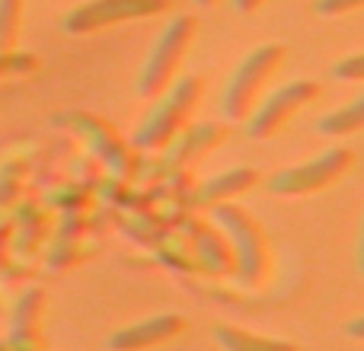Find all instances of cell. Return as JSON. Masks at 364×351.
<instances>
[{
	"label": "cell",
	"mask_w": 364,
	"mask_h": 351,
	"mask_svg": "<svg viewBox=\"0 0 364 351\" xmlns=\"http://www.w3.org/2000/svg\"><path fill=\"white\" fill-rule=\"evenodd\" d=\"M211 217L220 230L227 233L237 256V275L246 288H259L269 278L272 269V252H269V239H265L262 227L256 224L246 207L233 205V201H220L211 207Z\"/></svg>",
	"instance_id": "obj_1"
},
{
	"label": "cell",
	"mask_w": 364,
	"mask_h": 351,
	"mask_svg": "<svg viewBox=\"0 0 364 351\" xmlns=\"http://www.w3.org/2000/svg\"><path fill=\"white\" fill-rule=\"evenodd\" d=\"M201 93H205V80L198 74H186L176 83H170L157 96L160 102L151 109V115L134 131V147H141V151H164L182 128L188 125Z\"/></svg>",
	"instance_id": "obj_2"
},
{
	"label": "cell",
	"mask_w": 364,
	"mask_h": 351,
	"mask_svg": "<svg viewBox=\"0 0 364 351\" xmlns=\"http://www.w3.org/2000/svg\"><path fill=\"white\" fill-rule=\"evenodd\" d=\"M192 38H195V16H188V13H179V16H173L170 23L164 26V32H160V38L154 42L151 55H147L144 68H141V74H138V83H134L141 99H157V96L176 80L182 58L192 48Z\"/></svg>",
	"instance_id": "obj_3"
},
{
	"label": "cell",
	"mask_w": 364,
	"mask_h": 351,
	"mask_svg": "<svg viewBox=\"0 0 364 351\" xmlns=\"http://www.w3.org/2000/svg\"><path fill=\"white\" fill-rule=\"evenodd\" d=\"M284 55H288L284 45H259L240 61V68L227 80L224 96H220V109H224L227 122H246V115L256 109L259 93L269 83V77L282 68Z\"/></svg>",
	"instance_id": "obj_4"
},
{
	"label": "cell",
	"mask_w": 364,
	"mask_h": 351,
	"mask_svg": "<svg viewBox=\"0 0 364 351\" xmlns=\"http://www.w3.org/2000/svg\"><path fill=\"white\" fill-rule=\"evenodd\" d=\"M352 163H355V153L348 151V147H333V151L320 153V157L310 160V163L291 166V170H278L265 182V188H269L272 195H288V198H294V195H314V192L329 188L333 182H339L342 176L352 170Z\"/></svg>",
	"instance_id": "obj_5"
},
{
	"label": "cell",
	"mask_w": 364,
	"mask_h": 351,
	"mask_svg": "<svg viewBox=\"0 0 364 351\" xmlns=\"http://www.w3.org/2000/svg\"><path fill=\"white\" fill-rule=\"evenodd\" d=\"M166 10H170V0H87L74 6L61 26L68 36H87V32H102L132 19L160 16Z\"/></svg>",
	"instance_id": "obj_6"
},
{
	"label": "cell",
	"mask_w": 364,
	"mask_h": 351,
	"mask_svg": "<svg viewBox=\"0 0 364 351\" xmlns=\"http://www.w3.org/2000/svg\"><path fill=\"white\" fill-rule=\"evenodd\" d=\"M314 99H320V87L314 80H291L288 87H278L269 99H262V106H256L246 115V138L265 141L278 134L288 125L291 115H297Z\"/></svg>",
	"instance_id": "obj_7"
},
{
	"label": "cell",
	"mask_w": 364,
	"mask_h": 351,
	"mask_svg": "<svg viewBox=\"0 0 364 351\" xmlns=\"http://www.w3.org/2000/svg\"><path fill=\"white\" fill-rule=\"evenodd\" d=\"M70 125L83 141L90 144V151L109 166V173L115 179H132L134 176V157H132V147L122 141V134L115 131L109 122H102L100 115H90V112H74V115H61L55 119V125Z\"/></svg>",
	"instance_id": "obj_8"
},
{
	"label": "cell",
	"mask_w": 364,
	"mask_h": 351,
	"mask_svg": "<svg viewBox=\"0 0 364 351\" xmlns=\"http://www.w3.org/2000/svg\"><path fill=\"white\" fill-rule=\"evenodd\" d=\"M220 141H224V128L211 125V122H208V125H195V128H182L176 138L164 147L166 151L164 160L151 166L147 179H157V176H170V173L186 170L188 163H195V160L205 157L208 151H214Z\"/></svg>",
	"instance_id": "obj_9"
},
{
	"label": "cell",
	"mask_w": 364,
	"mask_h": 351,
	"mask_svg": "<svg viewBox=\"0 0 364 351\" xmlns=\"http://www.w3.org/2000/svg\"><path fill=\"white\" fill-rule=\"evenodd\" d=\"M186 329V320L176 313H160V316H151L144 323H134L128 329H119L106 339V348L109 351H144V348H154L160 342H170Z\"/></svg>",
	"instance_id": "obj_10"
},
{
	"label": "cell",
	"mask_w": 364,
	"mask_h": 351,
	"mask_svg": "<svg viewBox=\"0 0 364 351\" xmlns=\"http://www.w3.org/2000/svg\"><path fill=\"white\" fill-rule=\"evenodd\" d=\"M42 310H45L42 288H29L16 297L10 313V335H6V345L13 351H42V339H38Z\"/></svg>",
	"instance_id": "obj_11"
},
{
	"label": "cell",
	"mask_w": 364,
	"mask_h": 351,
	"mask_svg": "<svg viewBox=\"0 0 364 351\" xmlns=\"http://www.w3.org/2000/svg\"><path fill=\"white\" fill-rule=\"evenodd\" d=\"M195 246H198V259L201 269L211 271L214 278H230L237 275V256H233V246L224 233L211 230L205 224H195Z\"/></svg>",
	"instance_id": "obj_12"
},
{
	"label": "cell",
	"mask_w": 364,
	"mask_h": 351,
	"mask_svg": "<svg viewBox=\"0 0 364 351\" xmlns=\"http://www.w3.org/2000/svg\"><path fill=\"white\" fill-rule=\"evenodd\" d=\"M256 182H259V173L252 170V166H237V170H230V173H220V176H214V179L201 182V188L195 192L192 205L195 207H214V205H220V201L237 198L240 192L252 188Z\"/></svg>",
	"instance_id": "obj_13"
},
{
	"label": "cell",
	"mask_w": 364,
	"mask_h": 351,
	"mask_svg": "<svg viewBox=\"0 0 364 351\" xmlns=\"http://www.w3.org/2000/svg\"><path fill=\"white\" fill-rule=\"evenodd\" d=\"M214 342L224 351H297V345H291V342L265 339V335H252L233 326H214Z\"/></svg>",
	"instance_id": "obj_14"
},
{
	"label": "cell",
	"mask_w": 364,
	"mask_h": 351,
	"mask_svg": "<svg viewBox=\"0 0 364 351\" xmlns=\"http://www.w3.org/2000/svg\"><path fill=\"white\" fill-rule=\"evenodd\" d=\"M361 125H364V93L355 96L348 106L336 109V112H326L320 122H316L320 134H329V138L355 134V131H361Z\"/></svg>",
	"instance_id": "obj_15"
},
{
	"label": "cell",
	"mask_w": 364,
	"mask_h": 351,
	"mask_svg": "<svg viewBox=\"0 0 364 351\" xmlns=\"http://www.w3.org/2000/svg\"><path fill=\"white\" fill-rule=\"evenodd\" d=\"M23 19V0H0V55L13 51Z\"/></svg>",
	"instance_id": "obj_16"
},
{
	"label": "cell",
	"mask_w": 364,
	"mask_h": 351,
	"mask_svg": "<svg viewBox=\"0 0 364 351\" xmlns=\"http://www.w3.org/2000/svg\"><path fill=\"white\" fill-rule=\"evenodd\" d=\"M36 68H38V61L32 55H26V51H4L0 55V80L10 74H29Z\"/></svg>",
	"instance_id": "obj_17"
},
{
	"label": "cell",
	"mask_w": 364,
	"mask_h": 351,
	"mask_svg": "<svg viewBox=\"0 0 364 351\" xmlns=\"http://www.w3.org/2000/svg\"><path fill=\"white\" fill-rule=\"evenodd\" d=\"M364 0H316L314 10L320 13V16H342V13H352L358 10Z\"/></svg>",
	"instance_id": "obj_18"
},
{
	"label": "cell",
	"mask_w": 364,
	"mask_h": 351,
	"mask_svg": "<svg viewBox=\"0 0 364 351\" xmlns=\"http://www.w3.org/2000/svg\"><path fill=\"white\" fill-rule=\"evenodd\" d=\"M361 74H364V55H352L346 61L333 64V77H339V80H361Z\"/></svg>",
	"instance_id": "obj_19"
},
{
	"label": "cell",
	"mask_w": 364,
	"mask_h": 351,
	"mask_svg": "<svg viewBox=\"0 0 364 351\" xmlns=\"http://www.w3.org/2000/svg\"><path fill=\"white\" fill-rule=\"evenodd\" d=\"M265 0H233V10L237 13H256Z\"/></svg>",
	"instance_id": "obj_20"
},
{
	"label": "cell",
	"mask_w": 364,
	"mask_h": 351,
	"mask_svg": "<svg viewBox=\"0 0 364 351\" xmlns=\"http://www.w3.org/2000/svg\"><path fill=\"white\" fill-rule=\"evenodd\" d=\"M348 335H352V339H361V335H364V320H361V316L348 323Z\"/></svg>",
	"instance_id": "obj_21"
},
{
	"label": "cell",
	"mask_w": 364,
	"mask_h": 351,
	"mask_svg": "<svg viewBox=\"0 0 364 351\" xmlns=\"http://www.w3.org/2000/svg\"><path fill=\"white\" fill-rule=\"evenodd\" d=\"M0 351H13L10 345H6V339H0Z\"/></svg>",
	"instance_id": "obj_22"
},
{
	"label": "cell",
	"mask_w": 364,
	"mask_h": 351,
	"mask_svg": "<svg viewBox=\"0 0 364 351\" xmlns=\"http://www.w3.org/2000/svg\"><path fill=\"white\" fill-rule=\"evenodd\" d=\"M195 4H198V6H211L214 0H195Z\"/></svg>",
	"instance_id": "obj_23"
}]
</instances>
